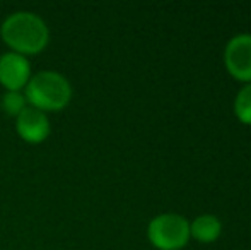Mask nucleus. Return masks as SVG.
<instances>
[{
	"label": "nucleus",
	"mask_w": 251,
	"mask_h": 250,
	"mask_svg": "<svg viewBox=\"0 0 251 250\" xmlns=\"http://www.w3.org/2000/svg\"><path fill=\"white\" fill-rule=\"evenodd\" d=\"M0 36L10 52L23 57L41 54L50 43L48 24L29 10H17L7 16L0 26Z\"/></svg>",
	"instance_id": "f257e3e1"
},
{
	"label": "nucleus",
	"mask_w": 251,
	"mask_h": 250,
	"mask_svg": "<svg viewBox=\"0 0 251 250\" xmlns=\"http://www.w3.org/2000/svg\"><path fill=\"white\" fill-rule=\"evenodd\" d=\"M24 96L29 107L48 111H62L72 100V84L63 74L55 70H41L31 76L24 87Z\"/></svg>",
	"instance_id": "f03ea898"
},
{
	"label": "nucleus",
	"mask_w": 251,
	"mask_h": 250,
	"mask_svg": "<svg viewBox=\"0 0 251 250\" xmlns=\"http://www.w3.org/2000/svg\"><path fill=\"white\" fill-rule=\"evenodd\" d=\"M149 242L157 250H181L186 247L190 235V223L175 213L159 214L147 226Z\"/></svg>",
	"instance_id": "7ed1b4c3"
},
{
	"label": "nucleus",
	"mask_w": 251,
	"mask_h": 250,
	"mask_svg": "<svg viewBox=\"0 0 251 250\" xmlns=\"http://www.w3.org/2000/svg\"><path fill=\"white\" fill-rule=\"evenodd\" d=\"M224 65L234 79L251 83V34L231 38L224 50Z\"/></svg>",
	"instance_id": "20e7f679"
},
{
	"label": "nucleus",
	"mask_w": 251,
	"mask_h": 250,
	"mask_svg": "<svg viewBox=\"0 0 251 250\" xmlns=\"http://www.w3.org/2000/svg\"><path fill=\"white\" fill-rule=\"evenodd\" d=\"M29 58L14 52L0 55V86L5 91H23L31 79Z\"/></svg>",
	"instance_id": "39448f33"
},
{
	"label": "nucleus",
	"mask_w": 251,
	"mask_h": 250,
	"mask_svg": "<svg viewBox=\"0 0 251 250\" xmlns=\"http://www.w3.org/2000/svg\"><path fill=\"white\" fill-rule=\"evenodd\" d=\"M16 132L27 144H40L48 139L51 132L50 118L45 111L27 105L26 110L16 118Z\"/></svg>",
	"instance_id": "423d86ee"
},
{
	"label": "nucleus",
	"mask_w": 251,
	"mask_h": 250,
	"mask_svg": "<svg viewBox=\"0 0 251 250\" xmlns=\"http://www.w3.org/2000/svg\"><path fill=\"white\" fill-rule=\"evenodd\" d=\"M222 233V224L212 214H201V216L195 218L193 223L190 224V235L195 240L203 242V244H210L215 242Z\"/></svg>",
	"instance_id": "0eeeda50"
},
{
	"label": "nucleus",
	"mask_w": 251,
	"mask_h": 250,
	"mask_svg": "<svg viewBox=\"0 0 251 250\" xmlns=\"http://www.w3.org/2000/svg\"><path fill=\"white\" fill-rule=\"evenodd\" d=\"M0 107L9 117L17 118L23 113V110L27 108V101L23 91H5L0 100Z\"/></svg>",
	"instance_id": "6e6552de"
},
{
	"label": "nucleus",
	"mask_w": 251,
	"mask_h": 250,
	"mask_svg": "<svg viewBox=\"0 0 251 250\" xmlns=\"http://www.w3.org/2000/svg\"><path fill=\"white\" fill-rule=\"evenodd\" d=\"M234 113L241 124L251 125V83L239 89L234 100Z\"/></svg>",
	"instance_id": "1a4fd4ad"
}]
</instances>
